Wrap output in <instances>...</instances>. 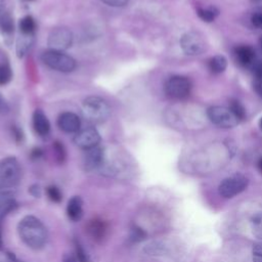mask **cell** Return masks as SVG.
Returning <instances> with one entry per match:
<instances>
[{"label": "cell", "mask_w": 262, "mask_h": 262, "mask_svg": "<svg viewBox=\"0 0 262 262\" xmlns=\"http://www.w3.org/2000/svg\"><path fill=\"white\" fill-rule=\"evenodd\" d=\"M42 149H40V148H34L33 150H32V158H34V159H38V158H40L41 156H42Z\"/></svg>", "instance_id": "cell-39"}, {"label": "cell", "mask_w": 262, "mask_h": 262, "mask_svg": "<svg viewBox=\"0 0 262 262\" xmlns=\"http://www.w3.org/2000/svg\"><path fill=\"white\" fill-rule=\"evenodd\" d=\"M180 46L187 55H200L207 49L204 36L199 32H187L180 39Z\"/></svg>", "instance_id": "cell-7"}, {"label": "cell", "mask_w": 262, "mask_h": 262, "mask_svg": "<svg viewBox=\"0 0 262 262\" xmlns=\"http://www.w3.org/2000/svg\"><path fill=\"white\" fill-rule=\"evenodd\" d=\"M196 13L202 20H204L206 23H210V21H213L218 16L219 10L214 6L199 7L196 9Z\"/></svg>", "instance_id": "cell-20"}, {"label": "cell", "mask_w": 262, "mask_h": 262, "mask_svg": "<svg viewBox=\"0 0 262 262\" xmlns=\"http://www.w3.org/2000/svg\"><path fill=\"white\" fill-rule=\"evenodd\" d=\"M259 126H260V128H261V130H262V117H261V119H260V121H259Z\"/></svg>", "instance_id": "cell-42"}, {"label": "cell", "mask_w": 262, "mask_h": 262, "mask_svg": "<svg viewBox=\"0 0 262 262\" xmlns=\"http://www.w3.org/2000/svg\"><path fill=\"white\" fill-rule=\"evenodd\" d=\"M46 193H47L48 198L54 203H59L61 201V192H60L59 188L55 185L48 186L46 189Z\"/></svg>", "instance_id": "cell-27"}, {"label": "cell", "mask_w": 262, "mask_h": 262, "mask_svg": "<svg viewBox=\"0 0 262 262\" xmlns=\"http://www.w3.org/2000/svg\"><path fill=\"white\" fill-rule=\"evenodd\" d=\"M252 256L253 262H262V243H257L254 245Z\"/></svg>", "instance_id": "cell-30"}, {"label": "cell", "mask_w": 262, "mask_h": 262, "mask_svg": "<svg viewBox=\"0 0 262 262\" xmlns=\"http://www.w3.org/2000/svg\"><path fill=\"white\" fill-rule=\"evenodd\" d=\"M33 126L40 136H46L50 131V123L41 110H36L33 115Z\"/></svg>", "instance_id": "cell-16"}, {"label": "cell", "mask_w": 262, "mask_h": 262, "mask_svg": "<svg viewBox=\"0 0 262 262\" xmlns=\"http://www.w3.org/2000/svg\"><path fill=\"white\" fill-rule=\"evenodd\" d=\"M36 28L34 18L31 15H26L19 20V31L25 35H33Z\"/></svg>", "instance_id": "cell-22"}, {"label": "cell", "mask_w": 262, "mask_h": 262, "mask_svg": "<svg viewBox=\"0 0 262 262\" xmlns=\"http://www.w3.org/2000/svg\"><path fill=\"white\" fill-rule=\"evenodd\" d=\"M228 108L231 111V113L234 115V117L238 121H243L246 118V110L244 105L236 99H232L229 101Z\"/></svg>", "instance_id": "cell-24"}, {"label": "cell", "mask_w": 262, "mask_h": 262, "mask_svg": "<svg viewBox=\"0 0 262 262\" xmlns=\"http://www.w3.org/2000/svg\"><path fill=\"white\" fill-rule=\"evenodd\" d=\"M99 141L100 135L98 131L93 127L80 129L74 136V143L84 150L97 146Z\"/></svg>", "instance_id": "cell-10"}, {"label": "cell", "mask_w": 262, "mask_h": 262, "mask_svg": "<svg viewBox=\"0 0 262 262\" xmlns=\"http://www.w3.org/2000/svg\"><path fill=\"white\" fill-rule=\"evenodd\" d=\"M9 111V105L5 98L0 94V114H6Z\"/></svg>", "instance_id": "cell-34"}, {"label": "cell", "mask_w": 262, "mask_h": 262, "mask_svg": "<svg viewBox=\"0 0 262 262\" xmlns=\"http://www.w3.org/2000/svg\"><path fill=\"white\" fill-rule=\"evenodd\" d=\"M57 125L60 130L67 133H77L81 128V121L76 114L64 112L58 116Z\"/></svg>", "instance_id": "cell-12"}, {"label": "cell", "mask_w": 262, "mask_h": 262, "mask_svg": "<svg viewBox=\"0 0 262 262\" xmlns=\"http://www.w3.org/2000/svg\"><path fill=\"white\" fill-rule=\"evenodd\" d=\"M103 3L110 5V6H114V7H121V6H125L126 4H128V2L130 0H101Z\"/></svg>", "instance_id": "cell-32"}, {"label": "cell", "mask_w": 262, "mask_h": 262, "mask_svg": "<svg viewBox=\"0 0 262 262\" xmlns=\"http://www.w3.org/2000/svg\"><path fill=\"white\" fill-rule=\"evenodd\" d=\"M234 56L237 62L243 67H249L255 59V50L249 45H241L234 48Z\"/></svg>", "instance_id": "cell-15"}, {"label": "cell", "mask_w": 262, "mask_h": 262, "mask_svg": "<svg viewBox=\"0 0 262 262\" xmlns=\"http://www.w3.org/2000/svg\"><path fill=\"white\" fill-rule=\"evenodd\" d=\"M251 21H252L254 27H256L258 29H262V10L261 11H256L252 15Z\"/></svg>", "instance_id": "cell-31"}, {"label": "cell", "mask_w": 262, "mask_h": 262, "mask_svg": "<svg viewBox=\"0 0 262 262\" xmlns=\"http://www.w3.org/2000/svg\"><path fill=\"white\" fill-rule=\"evenodd\" d=\"M17 232L20 239L31 249H42L48 238V232L43 222L35 216L24 217L17 225Z\"/></svg>", "instance_id": "cell-1"}, {"label": "cell", "mask_w": 262, "mask_h": 262, "mask_svg": "<svg viewBox=\"0 0 262 262\" xmlns=\"http://www.w3.org/2000/svg\"><path fill=\"white\" fill-rule=\"evenodd\" d=\"M83 117L92 123H102L111 115V106L107 101L99 96H88L82 102Z\"/></svg>", "instance_id": "cell-2"}, {"label": "cell", "mask_w": 262, "mask_h": 262, "mask_svg": "<svg viewBox=\"0 0 262 262\" xmlns=\"http://www.w3.org/2000/svg\"><path fill=\"white\" fill-rule=\"evenodd\" d=\"M106 223L98 218H94L92 220H90L86 226V230L88 232V234L90 235V237L96 242L101 241L105 233H106Z\"/></svg>", "instance_id": "cell-14"}, {"label": "cell", "mask_w": 262, "mask_h": 262, "mask_svg": "<svg viewBox=\"0 0 262 262\" xmlns=\"http://www.w3.org/2000/svg\"><path fill=\"white\" fill-rule=\"evenodd\" d=\"M207 115L213 124L221 128H233L239 123L231 111L225 106H211L208 108Z\"/></svg>", "instance_id": "cell-8"}, {"label": "cell", "mask_w": 262, "mask_h": 262, "mask_svg": "<svg viewBox=\"0 0 262 262\" xmlns=\"http://www.w3.org/2000/svg\"><path fill=\"white\" fill-rule=\"evenodd\" d=\"M258 169H259L260 172L262 173V158H260L259 161H258Z\"/></svg>", "instance_id": "cell-41"}, {"label": "cell", "mask_w": 262, "mask_h": 262, "mask_svg": "<svg viewBox=\"0 0 262 262\" xmlns=\"http://www.w3.org/2000/svg\"><path fill=\"white\" fill-rule=\"evenodd\" d=\"M13 17L10 7L5 0H0V31L3 34H11L13 32Z\"/></svg>", "instance_id": "cell-13"}, {"label": "cell", "mask_w": 262, "mask_h": 262, "mask_svg": "<svg viewBox=\"0 0 262 262\" xmlns=\"http://www.w3.org/2000/svg\"><path fill=\"white\" fill-rule=\"evenodd\" d=\"M12 77L11 70L7 64H0V85H4L10 81Z\"/></svg>", "instance_id": "cell-28"}, {"label": "cell", "mask_w": 262, "mask_h": 262, "mask_svg": "<svg viewBox=\"0 0 262 262\" xmlns=\"http://www.w3.org/2000/svg\"><path fill=\"white\" fill-rule=\"evenodd\" d=\"M32 41H33V35L21 34V37L19 36L16 43V53L18 57H23L27 53V51L29 50L32 44Z\"/></svg>", "instance_id": "cell-21"}, {"label": "cell", "mask_w": 262, "mask_h": 262, "mask_svg": "<svg viewBox=\"0 0 262 262\" xmlns=\"http://www.w3.org/2000/svg\"><path fill=\"white\" fill-rule=\"evenodd\" d=\"M253 1H259V0H253Z\"/></svg>", "instance_id": "cell-44"}, {"label": "cell", "mask_w": 262, "mask_h": 262, "mask_svg": "<svg viewBox=\"0 0 262 262\" xmlns=\"http://www.w3.org/2000/svg\"><path fill=\"white\" fill-rule=\"evenodd\" d=\"M20 180V166L14 157L0 161V189L8 190L15 187Z\"/></svg>", "instance_id": "cell-3"}, {"label": "cell", "mask_w": 262, "mask_h": 262, "mask_svg": "<svg viewBox=\"0 0 262 262\" xmlns=\"http://www.w3.org/2000/svg\"><path fill=\"white\" fill-rule=\"evenodd\" d=\"M7 255H8V257H9V259H10L11 262H25V261L19 260L18 258H16V256H15L13 253H9V252H8Z\"/></svg>", "instance_id": "cell-40"}, {"label": "cell", "mask_w": 262, "mask_h": 262, "mask_svg": "<svg viewBox=\"0 0 262 262\" xmlns=\"http://www.w3.org/2000/svg\"><path fill=\"white\" fill-rule=\"evenodd\" d=\"M254 89L255 91L257 92V94L262 97V81H258V80H255L254 81Z\"/></svg>", "instance_id": "cell-36"}, {"label": "cell", "mask_w": 262, "mask_h": 262, "mask_svg": "<svg viewBox=\"0 0 262 262\" xmlns=\"http://www.w3.org/2000/svg\"><path fill=\"white\" fill-rule=\"evenodd\" d=\"M146 237L145 231L137 225H133L130 230V238L133 242H141Z\"/></svg>", "instance_id": "cell-26"}, {"label": "cell", "mask_w": 262, "mask_h": 262, "mask_svg": "<svg viewBox=\"0 0 262 262\" xmlns=\"http://www.w3.org/2000/svg\"><path fill=\"white\" fill-rule=\"evenodd\" d=\"M41 59L47 67L58 72L70 73L76 69V60L62 51L46 50L41 54Z\"/></svg>", "instance_id": "cell-4"}, {"label": "cell", "mask_w": 262, "mask_h": 262, "mask_svg": "<svg viewBox=\"0 0 262 262\" xmlns=\"http://www.w3.org/2000/svg\"><path fill=\"white\" fill-rule=\"evenodd\" d=\"M75 251H76V258L79 262H92L90 255L78 239H75Z\"/></svg>", "instance_id": "cell-25"}, {"label": "cell", "mask_w": 262, "mask_h": 262, "mask_svg": "<svg viewBox=\"0 0 262 262\" xmlns=\"http://www.w3.org/2000/svg\"><path fill=\"white\" fill-rule=\"evenodd\" d=\"M73 43V33L66 27H58L51 30L47 44L50 50L62 51L71 47Z\"/></svg>", "instance_id": "cell-9"}, {"label": "cell", "mask_w": 262, "mask_h": 262, "mask_svg": "<svg viewBox=\"0 0 262 262\" xmlns=\"http://www.w3.org/2000/svg\"><path fill=\"white\" fill-rule=\"evenodd\" d=\"M68 217L72 221H79L83 215V203L80 196L75 195L69 202L67 206Z\"/></svg>", "instance_id": "cell-17"}, {"label": "cell", "mask_w": 262, "mask_h": 262, "mask_svg": "<svg viewBox=\"0 0 262 262\" xmlns=\"http://www.w3.org/2000/svg\"><path fill=\"white\" fill-rule=\"evenodd\" d=\"M15 207L13 195L8 190L0 189V213H8Z\"/></svg>", "instance_id": "cell-19"}, {"label": "cell", "mask_w": 262, "mask_h": 262, "mask_svg": "<svg viewBox=\"0 0 262 262\" xmlns=\"http://www.w3.org/2000/svg\"><path fill=\"white\" fill-rule=\"evenodd\" d=\"M254 76H255V80L262 81V61L255 64V67H254Z\"/></svg>", "instance_id": "cell-33"}, {"label": "cell", "mask_w": 262, "mask_h": 262, "mask_svg": "<svg viewBox=\"0 0 262 262\" xmlns=\"http://www.w3.org/2000/svg\"><path fill=\"white\" fill-rule=\"evenodd\" d=\"M6 213H0V250H3V239H2V218Z\"/></svg>", "instance_id": "cell-37"}, {"label": "cell", "mask_w": 262, "mask_h": 262, "mask_svg": "<svg viewBox=\"0 0 262 262\" xmlns=\"http://www.w3.org/2000/svg\"><path fill=\"white\" fill-rule=\"evenodd\" d=\"M248 186V178L243 174H234L225 178L218 187L219 194L225 199H230L244 191Z\"/></svg>", "instance_id": "cell-6"}, {"label": "cell", "mask_w": 262, "mask_h": 262, "mask_svg": "<svg viewBox=\"0 0 262 262\" xmlns=\"http://www.w3.org/2000/svg\"><path fill=\"white\" fill-rule=\"evenodd\" d=\"M62 262H78L77 258L74 257L73 255H70V254H67L62 257Z\"/></svg>", "instance_id": "cell-38"}, {"label": "cell", "mask_w": 262, "mask_h": 262, "mask_svg": "<svg viewBox=\"0 0 262 262\" xmlns=\"http://www.w3.org/2000/svg\"><path fill=\"white\" fill-rule=\"evenodd\" d=\"M191 90V82L184 76H172L165 84L167 96L173 99L186 98Z\"/></svg>", "instance_id": "cell-5"}, {"label": "cell", "mask_w": 262, "mask_h": 262, "mask_svg": "<svg viewBox=\"0 0 262 262\" xmlns=\"http://www.w3.org/2000/svg\"><path fill=\"white\" fill-rule=\"evenodd\" d=\"M104 151L100 146H95L85 150L83 157V167L86 171H92L103 164Z\"/></svg>", "instance_id": "cell-11"}, {"label": "cell", "mask_w": 262, "mask_h": 262, "mask_svg": "<svg viewBox=\"0 0 262 262\" xmlns=\"http://www.w3.org/2000/svg\"><path fill=\"white\" fill-rule=\"evenodd\" d=\"M259 43H260V46H261V48H262V36H261V38H260V40H259Z\"/></svg>", "instance_id": "cell-43"}, {"label": "cell", "mask_w": 262, "mask_h": 262, "mask_svg": "<svg viewBox=\"0 0 262 262\" xmlns=\"http://www.w3.org/2000/svg\"><path fill=\"white\" fill-rule=\"evenodd\" d=\"M53 149L55 151V156H56L57 161L59 163H62L64 161V159H66V150H64V147L61 144V142L55 141L54 144H53Z\"/></svg>", "instance_id": "cell-29"}, {"label": "cell", "mask_w": 262, "mask_h": 262, "mask_svg": "<svg viewBox=\"0 0 262 262\" xmlns=\"http://www.w3.org/2000/svg\"><path fill=\"white\" fill-rule=\"evenodd\" d=\"M30 193H31V194H33V195H34V196H36V198L40 196V194H41L40 186H39V185H37V184L32 185V186L30 187Z\"/></svg>", "instance_id": "cell-35"}, {"label": "cell", "mask_w": 262, "mask_h": 262, "mask_svg": "<svg viewBox=\"0 0 262 262\" xmlns=\"http://www.w3.org/2000/svg\"><path fill=\"white\" fill-rule=\"evenodd\" d=\"M227 59L223 55H214L208 60V68L213 74H221L226 70Z\"/></svg>", "instance_id": "cell-18"}, {"label": "cell", "mask_w": 262, "mask_h": 262, "mask_svg": "<svg viewBox=\"0 0 262 262\" xmlns=\"http://www.w3.org/2000/svg\"><path fill=\"white\" fill-rule=\"evenodd\" d=\"M251 228L253 234L257 238L262 239V212L256 213L251 218Z\"/></svg>", "instance_id": "cell-23"}]
</instances>
